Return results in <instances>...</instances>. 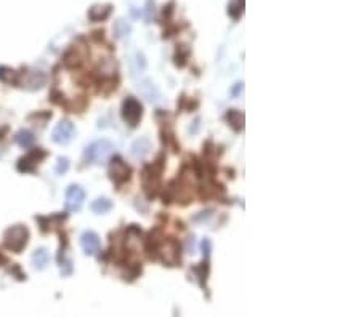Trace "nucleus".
Returning a JSON list of instances; mask_svg holds the SVG:
<instances>
[{
  "mask_svg": "<svg viewBox=\"0 0 361 317\" xmlns=\"http://www.w3.org/2000/svg\"><path fill=\"white\" fill-rule=\"evenodd\" d=\"M201 250H202L204 258H205V260H209V258H211V253H212V242H211V239H207V237L202 239V242H201Z\"/></svg>",
  "mask_w": 361,
  "mask_h": 317,
  "instance_id": "23",
  "label": "nucleus"
},
{
  "mask_svg": "<svg viewBox=\"0 0 361 317\" xmlns=\"http://www.w3.org/2000/svg\"><path fill=\"white\" fill-rule=\"evenodd\" d=\"M113 151H114V146L111 141L103 138V139L93 141L92 145L85 148L84 159L89 163H101V162L108 160V157L111 156Z\"/></svg>",
  "mask_w": 361,
  "mask_h": 317,
  "instance_id": "1",
  "label": "nucleus"
},
{
  "mask_svg": "<svg viewBox=\"0 0 361 317\" xmlns=\"http://www.w3.org/2000/svg\"><path fill=\"white\" fill-rule=\"evenodd\" d=\"M188 58H190V48L187 45H178L177 47V51H175V64H177L178 68H183L185 64L188 63Z\"/></svg>",
  "mask_w": 361,
  "mask_h": 317,
  "instance_id": "19",
  "label": "nucleus"
},
{
  "mask_svg": "<svg viewBox=\"0 0 361 317\" xmlns=\"http://www.w3.org/2000/svg\"><path fill=\"white\" fill-rule=\"evenodd\" d=\"M243 7H244V0H233V2L228 5V15L233 19H238L239 15L243 13Z\"/></svg>",
  "mask_w": 361,
  "mask_h": 317,
  "instance_id": "20",
  "label": "nucleus"
},
{
  "mask_svg": "<svg viewBox=\"0 0 361 317\" xmlns=\"http://www.w3.org/2000/svg\"><path fill=\"white\" fill-rule=\"evenodd\" d=\"M75 133V128L71 120H61V122L53 128L51 139L57 145H69Z\"/></svg>",
  "mask_w": 361,
  "mask_h": 317,
  "instance_id": "7",
  "label": "nucleus"
},
{
  "mask_svg": "<svg viewBox=\"0 0 361 317\" xmlns=\"http://www.w3.org/2000/svg\"><path fill=\"white\" fill-rule=\"evenodd\" d=\"M113 209V202L109 200L108 197H98L92 202L90 205V210L96 215H105L108 213L109 210Z\"/></svg>",
  "mask_w": 361,
  "mask_h": 317,
  "instance_id": "16",
  "label": "nucleus"
},
{
  "mask_svg": "<svg viewBox=\"0 0 361 317\" xmlns=\"http://www.w3.org/2000/svg\"><path fill=\"white\" fill-rule=\"evenodd\" d=\"M15 77H16V74H15L13 69L5 68V66L0 68V80H2V82L10 83V82H13V80H15Z\"/></svg>",
  "mask_w": 361,
  "mask_h": 317,
  "instance_id": "21",
  "label": "nucleus"
},
{
  "mask_svg": "<svg viewBox=\"0 0 361 317\" xmlns=\"http://www.w3.org/2000/svg\"><path fill=\"white\" fill-rule=\"evenodd\" d=\"M226 119V122L229 124V127H231L235 132H241V130L244 128V114L238 111V109H229V111L226 112L225 116Z\"/></svg>",
  "mask_w": 361,
  "mask_h": 317,
  "instance_id": "12",
  "label": "nucleus"
},
{
  "mask_svg": "<svg viewBox=\"0 0 361 317\" xmlns=\"http://www.w3.org/2000/svg\"><path fill=\"white\" fill-rule=\"evenodd\" d=\"M85 200V191L79 184H71L64 195V207L68 212H79Z\"/></svg>",
  "mask_w": 361,
  "mask_h": 317,
  "instance_id": "6",
  "label": "nucleus"
},
{
  "mask_svg": "<svg viewBox=\"0 0 361 317\" xmlns=\"http://www.w3.org/2000/svg\"><path fill=\"white\" fill-rule=\"evenodd\" d=\"M120 114H122V119L127 125H130L132 128H135L141 117H143V106L141 103L134 96H127L122 101V107H120Z\"/></svg>",
  "mask_w": 361,
  "mask_h": 317,
  "instance_id": "3",
  "label": "nucleus"
},
{
  "mask_svg": "<svg viewBox=\"0 0 361 317\" xmlns=\"http://www.w3.org/2000/svg\"><path fill=\"white\" fill-rule=\"evenodd\" d=\"M81 247L87 256H96L101 251V242L100 237L93 231H85L81 236Z\"/></svg>",
  "mask_w": 361,
  "mask_h": 317,
  "instance_id": "9",
  "label": "nucleus"
},
{
  "mask_svg": "<svg viewBox=\"0 0 361 317\" xmlns=\"http://www.w3.org/2000/svg\"><path fill=\"white\" fill-rule=\"evenodd\" d=\"M34 133L29 132V130H19V132L15 135V143L19 145L21 148H31L32 143H34Z\"/></svg>",
  "mask_w": 361,
  "mask_h": 317,
  "instance_id": "17",
  "label": "nucleus"
},
{
  "mask_svg": "<svg viewBox=\"0 0 361 317\" xmlns=\"http://www.w3.org/2000/svg\"><path fill=\"white\" fill-rule=\"evenodd\" d=\"M243 85H244V83H241V82H238V83L235 85V89L231 90V95H233V96H238V95H239V92H241V90H243Z\"/></svg>",
  "mask_w": 361,
  "mask_h": 317,
  "instance_id": "24",
  "label": "nucleus"
},
{
  "mask_svg": "<svg viewBox=\"0 0 361 317\" xmlns=\"http://www.w3.org/2000/svg\"><path fill=\"white\" fill-rule=\"evenodd\" d=\"M113 12V5H95L89 10V18L92 21H105Z\"/></svg>",
  "mask_w": 361,
  "mask_h": 317,
  "instance_id": "14",
  "label": "nucleus"
},
{
  "mask_svg": "<svg viewBox=\"0 0 361 317\" xmlns=\"http://www.w3.org/2000/svg\"><path fill=\"white\" fill-rule=\"evenodd\" d=\"M45 83V74H42V72H29L28 74V77L24 79L23 82V87H26L28 90H37L40 89V87Z\"/></svg>",
  "mask_w": 361,
  "mask_h": 317,
  "instance_id": "13",
  "label": "nucleus"
},
{
  "mask_svg": "<svg viewBox=\"0 0 361 317\" xmlns=\"http://www.w3.org/2000/svg\"><path fill=\"white\" fill-rule=\"evenodd\" d=\"M161 171H162V165H159V167L158 165H148L143 170V177H141V180H143V188L148 192L149 197H152V195L156 194V189L159 186Z\"/></svg>",
  "mask_w": 361,
  "mask_h": 317,
  "instance_id": "8",
  "label": "nucleus"
},
{
  "mask_svg": "<svg viewBox=\"0 0 361 317\" xmlns=\"http://www.w3.org/2000/svg\"><path fill=\"white\" fill-rule=\"evenodd\" d=\"M193 272L196 274V277L199 279V285L204 289V287H205L207 276H209V260L202 261L199 266H194V268H193Z\"/></svg>",
  "mask_w": 361,
  "mask_h": 317,
  "instance_id": "18",
  "label": "nucleus"
},
{
  "mask_svg": "<svg viewBox=\"0 0 361 317\" xmlns=\"http://www.w3.org/2000/svg\"><path fill=\"white\" fill-rule=\"evenodd\" d=\"M47 156L45 151H42L40 148L31 151L28 156L21 157L19 162H18V170L23 171V173H28V171H34V168L37 167V163Z\"/></svg>",
  "mask_w": 361,
  "mask_h": 317,
  "instance_id": "10",
  "label": "nucleus"
},
{
  "mask_svg": "<svg viewBox=\"0 0 361 317\" xmlns=\"http://www.w3.org/2000/svg\"><path fill=\"white\" fill-rule=\"evenodd\" d=\"M69 168V159L68 157H60L58 162H57V167H55V171H57L58 175H63V173H66Z\"/></svg>",
  "mask_w": 361,
  "mask_h": 317,
  "instance_id": "22",
  "label": "nucleus"
},
{
  "mask_svg": "<svg viewBox=\"0 0 361 317\" xmlns=\"http://www.w3.org/2000/svg\"><path fill=\"white\" fill-rule=\"evenodd\" d=\"M130 175H132V168L127 165L120 156H114L109 162V178L114 181V184L122 186L130 180Z\"/></svg>",
  "mask_w": 361,
  "mask_h": 317,
  "instance_id": "4",
  "label": "nucleus"
},
{
  "mask_svg": "<svg viewBox=\"0 0 361 317\" xmlns=\"http://www.w3.org/2000/svg\"><path fill=\"white\" fill-rule=\"evenodd\" d=\"M28 239H29L28 227H24L23 224H16L7 229V233L4 236V244L8 250L19 253V251L28 245Z\"/></svg>",
  "mask_w": 361,
  "mask_h": 317,
  "instance_id": "2",
  "label": "nucleus"
},
{
  "mask_svg": "<svg viewBox=\"0 0 361 317\" xmlns=\"http://www.w3.org/2000/svg\"><path fill=\"white\" fill-rule=\"evenodd\" d=\"M154 251L167 266H177L180 263V245L177 240H167L164 244L159 242Z\"/></svg>",
  "mask_w": 361,
  "mask_h": 317,
  "instance_id": "5",
  "label": "nucleus"
},
{
  "mask_svg": "<svg viewBox=\"0 0 361 317\" xmlns=\"http://www.w3.org/2000/svg\"><path fill=\"white\" fill-rule=\"evenodd\" d=\"M151 151V141L148 138H140L130 148V154L134 159H145Z\"/></svg>",
  "mask_w": 361,
  "mask_h": 317,
  "instance_id": "11",
  "label": "nucleus"
},
{
  "mask_svg": "<svg viewBox=\"0 0 361 317\" xmlns=\"http://www.w3.org/2000/svg\"><path fill=\"white\" fill-rule=\"evenodd\" d=\"M32 266H34L37 271H42V269H45L47 265H48V261H50V255H48V251L45 248H39L36 250L34 253H32Z\"/></svg>",
  "mask_w": 361,
  "mask_h": 317,
  "instance_id": "15",
  "label": "nucleus"
}]
</instances>
